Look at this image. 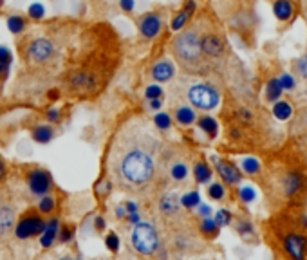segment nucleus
<instances>
[{"label":"nucleus","instance_id":"obj_14","mask_svg":"<svg viewBox=\"0 0 307 260\" xmlns=\"http://www.w3.org/2000/svg\"><path fill=\"white\" fill-rule=\"evenodd\" d=\"M58 231H60V224H58V221H51L49 224H46V228H43L42 231V246L43 248H49L51 244L54 242V239H56Z\"/></svg>","mask_w":307,"mask_h":260},{"label":"nucleus","instance_id":"obj_18","mask_svg":"<svg viewBox=\"0 0 307 260\" xmlns=\"http://www.w3.org/2000/svg\"><path fill=\"white\" fill-rule=\"evenodd\" d=\"M33 139H35L36 143H40V145H46V143H49L51 139H53V128L51 126H36L35 130H33Z\"/></svg>","mask_w":307,"mask_h":260},{"label":"nucleus","instance_id":"obj_1","mask_svg":"<svg viewBox=\"0 0 307 260\" xmlns=\"http://www.w3.org/2000/svg\"><path fill=\"white\" fill-rule=\"evenodd\" d=\"M161 141L141 119L121 126L108 154V174L123 190L139 191L156 177Z\"/></svg>","mask_w":307,"mask_h":260},{"label":"nucleus","instance_id":"obj_11","mask_svg":"<svg viewBox=\"0 0 307 260\" xmlns=\"http://www.w3.org/2000/svg\"><path fill=\"white\" fill-rule=\"evenodd\" d=\"M176 74V67L170 60H159L152 67V78L156 81H168Z\"/></svg>","mask_w":307,"mask_h":260},{"label":"nucleus","instance_id":"obj_29","mask_svg":"<svg viewBox=\"0 0 307 260\" xmlns=\"http://www.w3.org/2000/svg\"><path fill=\"white\" fill-rule=\"evenodd\" d=\"M238 197H240L242 203H253L257 193H255V190L251 186H242L238 188Z\"/></svg>","mask_w":307,"mask_h":260},{"label":"nucleus","instance_id":"obj_13","mask_svg":"<svg viewBox=\"0 0 307 260\" xmlns=\"http://www.w3.org/2000/svg\"><path fill=\"white\" fill-rule=\"evenodd\" d=\"M201 47H203V53L208 54V56H219L223 53V42L217 36L211 35L201 40Z\"/></svg>","mask_w":307,"mask_h":260},{"label":"nucleus","instance_id":"obj_47","mask_svg":"<svg viewBox=\"0 0 307 260\" xmlns=\"http://www.w3.org/2000/svg\"><path fill=\"white\" fill-rule=\"evenodd\" d=\"M4 176H6V166L4 163H2V159H0V181L4 179Z\"/></svg>","mask_w":307,"mask_h":260},{"label":"nucleus","instance_id":"obj_6","mask_svg":"<svg viewBox=\"0 0 307 260\" xmlns=\"http://www.w3.org/2000/svg\"><path fill=\"white\" fill-rule=\"evenodd\" d=\"M43 228V221L40 217H35V215H31V217H26L18 222L15 230V235L18 239H29V237H36V235H42Z\"/></svg>","mask_w":307,"mask_h":260},{"label":"nucleus","instance_id":"obj_25","mask_svg":"<svg viewBox=\"0 0 307 260\" xmlns=\"http://www.w3.org/2000/svg\"><path fill=\"white\" fill-rule=\"evenodd\" d=\"M8 29L11 31V33H15V35L16 33H22V31L26 29V22H24L22 16L13 15L8 18Z\"/></svg>","mask_w":307,"mask_h":260},{"label":"nucleus","instance_id":"obj_23","mask_svg":"<svg viewBox=\"0 0 307 260\" xmlns=\"http://www.w3.org/2000/svg\"><path fill=\"white\" fill-rule=\"evenodd\" d=\"M282 85H280V80H271L268 83V91H266V96H268L269 101H276L278 98H280L282 94Z\"/></svg>","mask_w":307,"mask_h":260},{"label":"nucleus","instance_id":"obj_10","mask_svg":"<svg viewBox=\"0 0 307 260\" xmlns=\"http://www.w3.org/2000/svg\"><path fill=\"white\" fill-rule=\"evenodd\" d=\"M163 29V18L156 13H150V15L143 16L141 22H139V31L145 38H154V36L159 35V31Z\"/></svg>","mask_w":307,"mask_h":260},{"label":"nucleus","instance_id":"obj_4","mask_svg":"<svg viewBox=\"0 0 307 260\" xmlns=\"http://www.w3.org/2000/svg\"><path fill=\"white\" fill-rule=\"evenodd\" d=\"M188 101L197 109H203V111H211L219 105V92L215 91L213 87L204 83L192 85L188 89V94H186Z\"/></svg>","mask_w":307,"mask_h":260},{"label":"nucleus","instance_id":"obj_27","mask_svg":"<svg viewBox=\"0 0 307 260\" xmlns=\"http://www.w3.org/2000/svg\"><path fill=\"white\" fill-rule=\"evenodd\" d=\"M154 123L158 126L159 130H168L172 126V121H170V116L165 114V112H158V114L154 116Z\"/></svg>","mask_w":307,"mask_h":260},{"label":"nucleus","instance_id":"obj_3","mask_svg":"<svg viewBox=\"0 0 307 260\" xmlns=\"http://www.w3.org/2000/svg\"><path fill=\"white\" fill-rule=\"evenodd\" d=\"M132 246L141 255H152L158 249V233L148 222H138L132 230Z\"/></svg>","mask_w":307,"mask_h":260},{"label":"nucleus","instance_id":"obj_5","mask_svg":"<svg viewBox=\"0 0 307 260\" xmlns=\"http://www.w3.org/2000/svg\"><path fill=\"white\" fill-rule=\"evenodd\" d=\"M54 54H56L54 44L46 38L35 40V42H31L29 47H27V58H29L31 63H35V65L49 63L54 58Z\"/></svg>","mask_w":307,"mask_h":260},{"label":"nucleus","instance_id":"obj_51","mask_svg":"<svg viewBox=\"0 0 307 260\" xmlns=\"http://www.w3.org/2000/svg\"><path fill=\"white\" fill-rule=\"evenodd\" d=\"M2 4H4V0H0V6H2Z\"/></svg>","mask_w":307,"mask_h":260},{"label":"nucleus","instance_id":"obj_7","mask_svg":"<svg viewBox=\"0 0 307 260\" xmlns=\"http://www.w3.org/2000/svg\"><path fill=\"white\" fill-rule=\"evenodd\" d=\"M13 226H15V208L4 195H0V239L8 237Z\"/></svg>","mask_w":307,"mask_h":260},{"label":"nucleus","instance_id":"obj_45","mask_svg":"<svg viewBox=\"0 0 307 260\" xmlns=\"http://www.w3.org/2000/svg\"><path fill=\"white\" fill-rule=\"evenodd\" d=\"M163 105L161 100H150V109H154V111H159Z\"/></svg>","mask_w":307,"mask_h":260},{"label":"nucleus","instance_id":"obj_26","mask_svg":"<svg viewBox=\"0 0 307 260\" xmlns=\"http://www.w3.org/2000/svg\"><path fill=\"white\" fill-rule=\"evenodd\" d=\"M181 204H183L184 208H195L201 204V195L197 193V191H190V193H186L181 199Z\"/></svg>","mask_w":307,"mask_h":260},{"label":"nucleus","instance_id":"obj_21","mask_svg":"<svg viewBox=\"0 0 307 260\" xmlns=\"http://www.w3.org/2000/svg\"><path fill=\"white\" fill-rule=\"evenodd\" d=\"M291 105L288 103V101H276L275 107H273V114L276 116L278 119H289L291 118Z\"/></svg>","mask_w":307,"mask_h":260},{"label":"nucleus","instance_id":"obj_20","mask_svg":"<svg viewBox=\"0 0 307 260\" xmlns=\"http://www.w3.org/2000/svg\"><path fill=\"white\" fill-rule=\"evenodd\" d=\"M199 126L201 130H204L210 138H215L217 136V130H219V125H217V121H215L211 116H204V118L199 119Z\"/></svg>","mask_w":307,"mask_h":260},{"label":"nucleus","instance_id":"obj_31","mask_svg":"<svg viewBox=\"0 0 307 260\" xmlns=\"http://www.w3.org/2000/svg\"><path fill=\"white\" fill-rule=\"evenodd\" d=\"M38 208H40V211H42V213H51V211L54 210V199H53V197H49V195H42Z\"/></svg>","mask_w":307,"mask_h":260},{"label":"nucleus","instance_id":"obj_40","mask_svg":"<svg viewBox=\"0 0 307 260\" xmlns=\"http://www.w3.org/2000/svg\"><path fill=\"white\" fill-rule=\"evenodd\" d=\"M134 6H136V2H134V0H119V8H121L123 11L130 13L132 9H134Z\"/></svg>","mask_w":307,"mask_h":260},{"label":"nucleus","instance_id":"obj_33","mask_svg":"<svg viewBox=\"0 0 307 260\" xmlns=\"http://www.w3.org/2000/svg\"><path fill=\"white\" fill-rule=\"evenodd\" d=\"M213 221H215V224L219 226V228H221V226H228L231 222V213L228 210H219V211H217V215H215Z\"/></svg>","mask_w":307,"mask_h":260},{"label":"nucleus","instance_id":"obj_37","mask_svg":"<svg viewBox=\"0 0 307 260\" xmlns=\"http://www.w3.org/2000/svg\"><path fill=\"white\" fill-rule=\"evenodd\" d=\"M161 208H163L165 211H168V213H170V211L176 210V208H177V197H176V195H168V197H166V199L163 201Z\"/></svg>","mask_w":307,"mask_h":260},{"label":"nucleus","instance_id":"obj_48","mask_svg":"<svg viewBox=\"0 0 307 260\" xmlns=\"http://www.w3.org/2000/svg\"><path fill=\"white\" fill-rule=\"evenodd\" d=\"M96 226H98V230H101V228H105V222L101 221L100 217H98V221H96Z\"/></svg>","mask_w":307,"mask_h":260},{"label":"nucleus","instance_id":"obj_41","mask_svg":"<svg viewBox=\"0 0 307 260\" xmlns=\"http://www.w3.org/2000/svg\"><path fill=\"white\" fill-rule=\"evenodd\" d=\"M237 230H238V233L246 235V233H251V231H253V226H251L250 222H240Z\"/></svg>","mask_w":307,"mask_h":260},{"label":"nucleus","instance_id":"obj_17","mask_svg":"<svg viewBox=\"0 0 307 260\" xmlns=\"http://www.w3.org/2000/svg\"><path fill=\"white\" fill-rule=\"evenodd\" d=\"M176 119L184 126L192 125V123L195 121V111L190 107H179L176 111Z\"/></svg>","mask_w":307,"mask_h":260},{"label":"nucleus","instance_id":"obj_39","mask_svg":"<svg viewBox=\"0 0 307 260\" xmlns=\"http://www.w3.org/2000/svg\"><path fill=\"white\" fill-rule=\"evenodd\" d=\"M107 246H108V249H111V251H118V248H119L118 235H114V233L108 235V237H107Z\"/></svg>","mask_w":307,"mask_h":260},{"label":"nucleus","instance_id":"obj_24","mask_svg":"<svg viewBox=\"0 0 307 260\" xmlns=\"http://www.w3.org/2000/svg\"><path fill=\"white\" fill-rule=\"evenodd\" d=\"M188 176V166L184 163H173L172 168H170V177L173 181H184Z\"/></svg>","mask_w":307,"mask_h":260},{"label":"nucleus","instance_id":"obj_35","mask_svg":"<svg viewBox=\"0 0 307 260\" xmlns=\"http://www.w3.org/2000/svg\"><path fill=\"white\" fill-rule=\"evenodd\" d=\"M201 230H203L206 235H215V233H217V230H219V226L215 224L213 219L206 217V219L203 221V226H201Z\"/></svg>","mask_w":307,"mask_h":260},{"label":"nucleus","instance_id":"obj_49","mask_svg":"<svg viewBox=\"0 0 307 260\" xmlns=\"http://www.w3.org/2000/svg\"><path fill=\"white\" fill-rule=\"evenodd\" d=\"M6 71H8V69H6V67H4V65H2V63H0V74L6 73Z\"/></svg>","mask_w":307,"mask_h":260},{"label":"nucleus","instance_id":"obj_8","mask_svg":"<svg viewBox=\"0 0 307 260\" xmlns=\"http://www.w3.org/2000/svg\"><path fill=\"white\" fill-rule=\"evenodd\" d=\"M27 184H29V190L35 195H47L51 186H53V181H51L49 172H46V170H35V172L29 174Z\"/></svg>","mask_w":307,"mask_h":260},{"label":"nucleus","instance_id":"obj_15","mask_svg":"<svg viewBox=\"0 0 307 260\" xmlns=\"http://www.w3.org/2000/svg\"><path fill=\"white\" fill-rule=\"evenodd\" d=\"M193 9H195V2H190V4H186V8H184L183 11L179 13V15H176V18L172 20V29L173 31H181V29H183V26L188 22V18L192 16Z\"/></svg>","mask_w":307,"mask_h":260},{"label":"nucleus","instance_id":"obj_2","mask_svg":"<svg viewBox=\"0 0 307 260\" xmlns=\"http://www.w3.org/2000/svg\"><path fill=\"white\" fill-rule=\"evenodd\" d=\"M173 54L177 61L183 65L184 69H195L197 65L203 61V47H201V38L195 29H186L176 36L172 42Z\"/></svg>","mask_w":307,"mask_h":260},{"label":"nucleus","instance_id":"obj_19","mask_svg":"<svg viewBox=\"0 0 307 260\" xmlns=\"http://www.w3.org/2000/svg\"><path fill=\"white\" fill-rule=\"evenodd\" d=\"M273 11H275L278 20H288L293 15V6L289 4L288 0H278L275 4V8H273Z\"/></svg>","mask_w":307,"mask_h":260},{"label":"nucleus","instance_id":"obj_16","mask_svg":"<svg viewBox=\"0 0 307 260\" xmlns=\"http://www.w3.org/2000/svg\"><path fill=\"white\" fill-rule=\"evenodd\" d=\"M302 186H303V177L300 176V174L293 172V174H289V176L286 177V193H288V195L296 193V191H298Z\"/></svg>","mask_w":307,"mask_h":260},{"label":"nucleus","instance_id":"obj_32","mask_svg":"<svg viewBox=\"0 0 307 260\" xmlns=\"http://www.w3.org/2000/svg\"><path fill=\"white\" fill-rule=\"evenodd\" d=\"M208 195H210V199L221 201V199L224 197V188H223V184H219V183L211 184V186L208 188Z\"/></svg>","mask_w":307,"mask_h":260},{"label":"nucleus","instance_id":"obj_36","mask_svg":"<svg viewBox=\"0 0 307 260\" xmlns=\"http://www.w3.org/2000/svg\"><path fill=\"white\" fill-rule=\"evenodd\" d=\"M13 61V54H11V51L8 49V47H4V46H0V63L4 65L6 69L9 67V63Z\"/></svg>","mask_w":307,"mask_h":260},{"label":"nucleus","instance_id":"obj_34","mask_svg":"<svg viewBox=\"0 0 307 260\" xmlns=\"http://www.w3.org/2000/svg\"><path fill=\"white\" fill-rule=\"evenodd\" d=\"M145 96L148 100H161L163 98V89L159 85H148L145 91Z\"/></svg>","mask_w":307,"mask_h":260},{"label":"nucleus","instance_id":"obj_50","mask_svg":"<svg viewBox=\"0 0 307 260\" xmlns=\"http://www.w3.org/2000/svg\"><path fill=\"white\" fill-rule=\"evenodd\" d=\"M60 260H78V258H71V256H63V258H60Z\"/></svg>","mask_w":307,"mask_h":260},{"label":"nucleus","instance_id":"obj_38","mask_svg":"<svg viewBox=\"0 0 307 260\" xmlns=\"http://www.w3.org/2000/svg\"><path fill=\"white\" fill-rule=\"evenodd\" d=\"M280 85H282V89H286V91H291V89L295 87V80H293L291 74H284V76L280 78Z\"/></svg>","mask_w":307,"mask_h":260},{"label":"nucleus","instance_id":"obj_42","mask_svg":"<svg viewBox=\"0 0 307 260\" xmlns=\"http://www.w3.org/2000/svg\"><path fill=\"white\" fill-rule=\"evenodd\" d=\"M298 71L303 78H307V56H303L302 60L298 61Z\"/></svg>","mask_w":307,"mask_h":260},{"label":"nucleus","instance_id":"obj_46","mask_svg":"<svg viewBox=\"0 0 307 260\" xmlns=\"http://www.w3.org/2000/svg\"><path fill=\"white\" fill-rule=\"evenodd\" d=\"M47 119H49V121H58V111L47 112Z\"/></svg>","mask_w":307,"mask_h":260},{"label":"nucleus","instance_id":"obj_22","mask_svg":"<svg viewBox=\"0 0 307 260\" xmlns=\"http://www.w3.org/2000/svg\"><path fill=\"white\" fill-rule=\"evenodd\" d=\"M193 174H195L197 183L201 184L208 183V181L211 179V170L208 168V165H204V163H197L195 168H193Z\"/></svg>","mask_w":307,"mask_h":260},{"label":"nucleus","instance_id":"obj_12","mask_svg":"<svg viewBox=\"0 0 307 260\" xmlns=\"http://www.w3.org/2000/svg\"><path fill=\"white\" fill-rule=\"evenodd\" d=\"M215 163H217V170H219L221 177H223L228 184H237L238 181H240V174H238V170L235 168L233 165L223 163V161H215Z\"/></svg>","mask_w":307,"mask_h":260},{"label":"nucleus","instance_id":"obj_9","mask_svg":"<svg viewBox=\"0 0 307 260\" xmlns=\"http://www.w3.org/2000/svg\"><path fill=\"white\" fill-rule=\"evenodd\" d=\"M284 248L293 260H303L307 251V239L302 233H291L284 239Z\"/></svg>","mask_w":307,"mask_h":260},{"label":"nucleus","instance_id":"obj_30","mask_svg":"<svg viewBox=\"0 0 307 260\" xmlns=\"http://www.w3.org/2000/svg\"><path fill=\"white\" fill-rule=\"evenodd\" d=\"M27 13H29L31 18H35V20H40L43 15H46V8H43L40 2H35V4H31L29 9H27Z\"/></svg>","mask_w":307,"mask_h":260},{"label":"nucleus","instance_id":"obj_44","mask_svg":"<svg viewBox=\"0 0 307 260\" xmlns=\"http://www.w3.org/2000/svg\"><path fill=\"white\" fill-rule=\"evenodd\" d=\"M199 213L203 215V217H210V213H211V210H210V206H204V204H199Z\"/></svg>","mask_w":307,"mask_h":260},{"label":"nucleus","instance_id":"obj_28","mask_svg":"<svg viewBox=\"0 0 307 260\" xmlns=\"http://www.w3.org/2000/svg\"><path fill=\"white\" fill-rule=\"evenodd\" d=\"M242 170H244L246 174H257L258 170H260V163H258L255 157H246V159L242 161Z\"/></svg>","mask_w":307,"mask_h":260},{"label":"nucleus","instance_id":"obj_43","mask_svg":"<svg viewBox=\"0 0 307 260\" xmlns=\"http://www.w3.org/2000/svg\"><path fill=\"white\" fill-rule=\"evenodd\" d=\"M71 237H73V231H71L69 228H63V230L60 231V241L61 242H69Z\"/></svg>","mask_w":307,"mask_h":260}]
</instances>
